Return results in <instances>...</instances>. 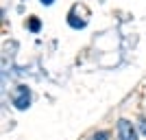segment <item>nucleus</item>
Returning <instances> with one entry per match:
<instances>
[{
	"mask_svg": "<svg viewBox=\"0 0 146 140\" xmlns=\"http://www.w3.org/2000/svg\"><path fill=\"white\" fill-rule=\"evenodd\" d=\"M137 131H140V136H146V118L137 121Z\"/></svg>",
	"mask_w": 146,
	"mask_h": 140,
	"instance_id": "423d86ee",
	"label": "nucleus"
},
{
	"mask_svg": "<svg viewBox=\"0 0 146 140\" xmlns=\"http://www.w3.org/2000/svg\"><path fill=\"white\" fill-rule=\"evenodd\" d=\"M92 140H109V131H96L92 136Z\"/></svg>",
	"mask_w": 146,
	"mask_h": 140,
	"instance_id": "39448f33",
	"label": "nucleus"
},
{
	"mask_svg": "<svg viewBox=\"0 0 146 140\" xmlns=\"http://www.w3.org/2000/svg\"><path fill=\"white\" fill-rule=\"evenodd\" d=\"M116 129H118V140H140L137 127H135L131 121H127V118H120Z\"/></svg>",
	"mask_w": 146,
	"mask_h": 140,
	"instance_id": "f03ea898",
	"label": "nucleus"
},
{
	"mask_svg": "<svg viewBox=\"0 0 146 140\" xmlns=\"http://www.w3.org/2000/svg\"><path fill=\"white\" fill-rule=\"evenodd\" d=\"M11 103H13V107L20 110V112L29 110V107H31V88H29V85L20 83V85L13 88V92H11Z\"/></svg>",
	"mask_w": 146,
	"mask_h": 140,
	"instance_id": "f257e3e1",
	"label": "nucleus"
},
{
	"mask_svg": "<svg viewBox=\"0 0 146 140\" xmlns=\"http://www.w3.org/2000/svg\"><path fill=\"white\" fill-rule=\"evenodd\" d=\"M39 26H42V22H39L37 18H31V20H29V31H31V33H37V31H39Z\"/></svg>",
	"mask_w": 146,
	"mask_h": 140,
	"instance_id": "20e7f679",
	"label": "nucleus"
},
{
	"mask_svg": "<svg viewBox=\"0 0 146 140\" xmlns=\"http://www.w3.org/2000/svg\"><path fill=\"white\" fill-rule=\"evenodd\" d=\"M39 2H42V5H46V7H50L52 2H55V0H39Z\"/></svg>",
	"mask_w": 146,
	"mask_h": 140,
	"instance_id": "0eeeda50",
	"label": "nucleus"
},
{
	"mask_svg": "<svg viewBox=\"0 0 146 140\" xmlns=\"http://www.w3.org/2000/svg\"><path fill=\"white\" fill-rule=\"evenodd\" d=\"M68 24L72 26V29L79 31V29H85L87 22H85V20H79V18H76V11L72 9V11H70V15H68Z\"/></svg>",
	"mask_w": 146,
	"mask_h": 140,
	"instance_id": "7ed1b4c3",
	"label": "nucleus"
}]
</instances>
